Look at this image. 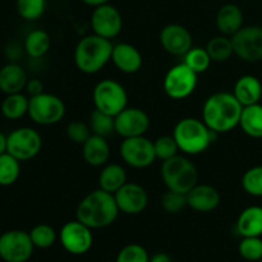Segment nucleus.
Masks as SVG:
<instances>
[{
	"label": "nucleus",
	"mask_w": 262,
	"mask_h": 262,
	"mask_svg": "<svg viewBox=\"0 0 262 262\" xmlns=\"http://www.w3.org/2000/svg\"><path fill=\"white\" fill-rule=\"evenodd\" d=\"M243 106L233 92H216L202 106V120L216 135L227 133L239 125Z\"/></svg>",
	"instance_id": "f257e3e1"
},
{
	"label": "nucleus",
	"mask_w": 262,
	"mask_h": 262,
	"mask_svg": "<svg viewBox=\"0 0 262 262\" xmlns=\"http://www.w3.org/2000/svg\"><path fill=\"white\" fill-rule=\"evenodd\" d=\"M119 212L114 194L99 188L81 200L76 210V219L92 230L102 229L110 227Z\"/></svg>",
	"instance_id": "f03ea898"
},
{
	"label": "nucleus",
	"mask_w": 262,
	"mask_h": 262,
	"mask_svg": "<svg viewBox=\"0 0 262 262\" xmlns=\"http://www.w3.org/2000/svg\"><path fill=\"white\" fill-rule=\"evenodd\" d=\"M113 48L112 40L95 33L84 36L74 49V64L84 74L99 73L112 60Z\"/></svg>",
	"instance_id": "7ed1b4c3"
},
{
	"label": "nucleus",
	"mask_w": 262,
	"mask_h": 262,
	"mask_svg": "<svg viewBox=\"0 0 262 262\" xmlns=\"http://www.w3.org/2000/svg\"><path fill=\"white\" fill-rule=\"evenodd\" d=\"M171 136L177 141L179 151L186 155H200L210 147L217 135L202 119L183 118L176 124Z\"/></svg>",
	"instance_id": "20e7f679"
},
{
	"label": "nucleus",
	"mask_w": 262,
	"mask_h": 262,
	"mask_svg": "<svg viewBox=\"0 0 262 262\" xmlns=\"http://www.w3.org/2000/svg\"><path fill=\"white\" fill-rule=\"evenodd\" d=\"M161 179L166 189L187 194L199 183V171L186 156L176 155L161 164Z\"/></svg>",
	"instance_id": "39448f33"
},
{
	"label": "nucleus",
	"mask_w": 262,
	"mask_h": 262,
	"mask_svg": "<svg viewBox=\"0 0 262 262\" xmlns=\"http://www.w3.org/2000/svg\"><path fill=\"white\" fill-rule=\"evenodd\" d=\"M95 109L115 117L128 106V94L124 86L115 79H101L92 91Z\"/></svg>",
	"instance_id": "423d86ee"
},
{
	"label": "nucleus",
	"mask_w": 262,
	"mask_h": 262,
	"mask_svg": "<svg viewBox=\"0 0 262 262\" xmlns=\"http://www.w3.org/2000/svg\"><path fill=\"white\" fill-rule=\"evenodd\" d=\"M66 115V104L59 96L48 92L30 97L28 117L38 125H54Z\"/></svg>",
	"instance_id": "0eeeda50"
},
{
	"label": "nucleus",
	"mask_w": 262,
	"mask_h": 262,
	"mask_svg": "<svg viewBox=\"0 0 262 262\" xmlns=\"http://www.w3.org/2000/svg\"><path fill=\"white\" fill-rule=\"evenodd\" d=\"M199 83V74L184 63L173 66L163 81V89L165 94L173 100H184L191 96Z\"/></svg>",
	"instance_id": "6e6552de"
},
{
	"label": "nucleus",
	"mask_w": 262,
	"mask_h": 262,
	"mask_svg": "<svg viewBox=\"0 0 262 262\" xmlns=\"http://www.w3.org/2000/svg\"><path fill=\"white\" fill-rule=\"evenodd\" d=\"M42 147V138L36 129L20 127L8 135L7 152L19 161H28L36 158Z\"/></svg>",
	"instance_id": "1a4fd4ad"
},
{
	"label": "nucleus",
	"mask_w": 262,
	"mask_h": 262,
	"mask_svg": "<svg viewBox=\"0 0 262 262\" xmlns=\"http://www.w3.org/2000/svg\"><path fill=\"white\" fill-rule=\"evenodd\" d=\"M35 246L30 232L14 229L0 235V258L5 262H27L32 256Z\"/></svg>",
	"instance_id": "9d476101"
},
{
	"label": "nucleus",
	"mask_w": 262,
	"mask_h": 262,
	"mask_svg": "<svg viewBox=\"0 0 262 262\" xmlns=\"http://www.w3.org/2000/svg\"><path fill=\"white\" fill-rule=\"evenodd\" d=\"M119 154L127 165L135 169H145L156 160L154 142L145 136L123 138Z\"/></svg>",
	"instance_id": "9b49d317"
},
{
	"label": "nucleus",
	"mask_w": 262,
	"mask_h": 262,
	"mask_svg": "<svg viewBox=\"0 0 262 262\" xmlns=\"http://www.w3.org/2000/svg\"><path fill=\"white\" fill-rule=\"evenodd\" d=\"M234 55L247 63L262 60V27L261 26H243L232 36Z\"/></svg>",
	"instance_id": "f8f14e48"
},
{
	"label": "nucleus",
	"mask_w": 262,
	"mask_h": 262,
	"mask_svg": "<svg viewBox=\"0 0 262 262\" xmlns=\"http://www.w3.org/2000/svg\"><path fill=\"white\" fill-rule=\"evenodd\" d=\"M59 239L64 250L74 256L84 255L94 245L92 229L77 219L71 220L61 227Z\"/></svg>",
	"instance_id": "ddd939ff"
},
{
	"label": "nucleus",
	"mask_w": 262,
	"mask_h": 262,
	"mask_svg": "<svg viewBox=\"0 0 262 262\" xmlns=\"http://www.w3.org/2000/svg\"><path fill=\"white\" fill-rule=\"evenodd\" d=\"M91 28L95 35L112 40L123 28V17L119 10L112 4H104L94 8L91 14Z\"/></svg>",
	"instance_id": "4468645a"
},
{
	"label": "nucleus",
	"mask_w": 262,
	"mask_h": 262,
	"mask_svg": "<svg viewBox=\"0 0 262 262\" xmlns=\"http://www.w3.org/2000/svg\"><path fill=\"white\" fill-rule=\"evenodd\" d=\"M115 133L122 138L145 136L150 128V117L140 107L127 106L114 117Z\"/></svg>",
	"instance_id": "2eb2a0df"
},
{
	"label": "nucleus",
	"mask_w": 262,
	"mask_h": 262,
	"mask_svg": "<svg viewBox=\"0 0 262 262\" xmlns=\"http://www.w3.org/2000/svg\"><path fill=\"white\" fill-rule=\"evenodd\" d=\"M159 41L161 48L173 56H184L193 48L191 32L178 23H170L163 27L159 35Z\"/></svg>",
	"instance_id": "dca6fc26"
},
{
	"label": "nucleus",
	"mask_w": 262,
	"mask_h": 262,
	"mask_svg": "<svg viewBox=\"0 0 262 262\" xmlns=\"http://www.w3.org/2000/svg\"><path fill=\"white\" fill-rule=\"evenodd\" d=\"M118 209L125 215H138L148 205L147 191L138 183H127L114 193Z\"/></svg>",
	"instance_id": "f3484780"
},
{
	"label": "nucleus",
	"mask_w": 262,
	"mask_h": 262,
	"mask_svg": "<svg viewBox=\"0 0 262 262\" xmlns=\"http://www.w3.org/2000/svg\"><path fill=\"white\" fill-rule=\"evenodd\" d=\"M222 197L219 191L210 184L197 183L191 191L187 193V205L189 209L201 214L214 211L220 205Z\"/></svg>",
	"instance_id": "a211bd4d"
},
{
	"label": "nucleus",
	"mask_w": 262,
	"mask_h": 262,
	"mask_svg": "<svg viewBox=\"0 0 262 262\" xmlns=\"http://www.w3.org/2000/svg\"><path fill=\"white\" fill-rule=\"evenodd\" d=\"M112 61L122 73H137L143 63L142 54L136 46L128 42L115 43L112 53Z\"/></svg>",
	"instance_id": "6ab92c4d"
},
{
	"label": "nucleus",
	"mask_w": 262,
	"mask_h": 262,
	"mask_svg": "<svg viewBox=\"0 0 262 262\" xmlns=\"http://www.w3.org/2000/svg\"><path fill=\"white\" fill-rule=\"evenodd\" d=\"M27 73L18 63H8L0 68V91L5 95L22 92L27 84Z\"/></svg>",
	"instance_id": "aec40b11"
},
{
	"label": "nucleus",
	"mask_w": 262,
	"mask_h": 262,
	"mask_svg": "<svg viewBox=\"0 0 262 262\" xmlns=\"http://www.w3.org/2000/svg\"><path fill=\"white\" fill-rule=\"evenodd\" d=\"M82 156L89 165L94 168L106 165L110 159V146L106 138L91 135L82 145Z\"/></svg>",
	"instance_id": "412c9836"
},
{
	"label": "nucleus",
	"mask_w": 262,
	"mask_h": 262,
	"mask_svg": "<svg viewBox=\"0 0 262 262\" xmlns=\"http://www.w3.org/2000/svg\"><path fill=\"white\" fill-rule=\"evenodd\" d=\"M233 95L242 106L258 104L262 99V83L260 79L251 74L239 77L234 83Z\"/></svg>",
	"instance_id": "4be33fe9"
},
{
	"label": "nucleus",
	"mask_w": 262,
	"mask_h": 262,
	"mask_svg": "<svg viewBox=\"0 0 262 262\" xmlns=\"http://www.w3.org/2000/svg\"><path fill=\"white\" fill-rule=\"evenodd\" d=\"M245 15L238 5L225 4L219 9L216 14V27L222 35L232 37L243 27Z\"/></svg>",
	"instance_id": "5701e85b"
},
{
	"label": "nucleus",
	"mask_w": 262,
	"mask_h": 262,
	"mask_svg": "<svg viewBox=\"0 0 262 262\" xmlns=\"http://www.w3.org/2000/svg\"><path fill=\"white\" fill-rule=\"evenodd\" d=\"M235 229L242 238L262 237V206L246 207L238 216Z\"/></svg>",
	"instance_id": "b1692460"
},
{
	"label": "nucleus",
	"mask_w": 262,
	"mask_h": 262,
	"mask_svg": "<svg viewBox=\"0 0 262 262\" xmlns=\"http://www.w3.org/2000/svg\"><path fill=\"white\" fill-rule=\"evenodd\" d=\"M127 183V171L119 164H106L99 174V187L114 194Z\"/></svg>",
	"instance_id": "393cba45"
},
{
	"label": "nucleus",
	"mask_w": 262,
	"mask_h": 262,
	"mask_svg": "<svg viewBox=\"0 0 262 262\" xmlns=\"http://www.w3.org/2000/svg\"><path fill=\"white\" fill-rule=\"evenodd\" d=\"M238 127L248 137L262 138V105L260 102L243 107Z\"/></svg>",
	"instance_id": "a878e982"
},
{
	"label": "nucleus",
	"mask_w": 262,
	"mask_h": 262,
	"mask_svg": "<svg viewBox=\"0 0 262 262\" xmlns=\"http://www.w3.org/2000/svg\"><path fill=\"white\" fill-rule=\"evenodd\" d=\"M28 105L30 97L22 92L5 95L4 100L0 102V113L8 120H18L28 114Z\"/></svg>",
	"instance_id": "bb28decb"
},
{
	"label": "nucleus",
	"mask_w": 262,
	"mask_h": 262,
	"mask_svg": "<svg viewBox=\"0 0 262 262\" xmlns=\"http://www.w3.org/2000/svg\"><path fill=\"white\" fill-rule=\"evenodd\" d=\"M51 46V38L46 31L33 30L26 36L25 51L31 58H42Z\"/></svg>",
	"instance_id": "cd10ccee"
},
{
	"label": "nucleus",
	"mask_w": 262,
	"mask_h": 262,
	"mask_svg": "<svg viewBox=\"0 0 262 262\" xmlns=\"http://www.w3.org/2000/svg\"><path fill=\"white\" fill-rule=\"evenodd\" d=\"M205 49L209 53L211 60L216 61V63H223V61L229 60L234 55L232 38L225 35H219L212 37L207 42Z\"/></svg>",
	"instance_id": "c85d7f7f"
},
{
	"label": "nucleus",
	"mask_w": 262,
	"mask_h": 262,
	"mask_svg": "<svg viewBox=\"0 0 262 262\" xmlns=\"http://www.w3.org/2000/svg\"><path fill=\"white\" fill-rule=\"evenodd\" d=\"M20 176V161L5 152L0 155V186H13Z\"/></svg>",
	"instance_id": "c756f323"
},
{
	"label": "nucleus",
	"mask_w": 262,
	"mask_h": 262,
	"mask_svg": "<svg viewBox=\"0 0 262 262\" xmlns=\"http://www.w3.org/2000/svg\"><path fill=\"white\" fill-rule=\"evenodd\" d=\"M89 125L91 128L92 135H97L106 138L113 133H115L114 117L104 112H100L97 109L92 110V113L90 114Z\"/></svg>",
	"instance_id": "7c9ffc66"
},
{
	"label": "nucleus",
	"mask_w": 262,
	"mask_h": 262,
	"mask_svg": "<svg viewBox=\"0 0 262 262\" xmlns=\"http://www.w3.org/2000/svg\"><path fill=\"white\" fill-rule=\"evenodd\" d=\"M30 237L35 248H40V250L53 247L54 243L58 239L55 229L49 224H37L33 227L30 232Z\"/></svg>",
	"instance_id": "2f4dec72"
},
{
	"label": "nucleus",
	"mask_w": 262,
	"mask_h": 262,
	"mask_svg": "<svg viewBox=\"0 0 262 262\" xmlns=\"http://www.w3.org/2000/svg\"><path fill=\"white\" fill-rule=\"evenodd\" d=\"M183 63L186 64L189 69H192L194 73L201 74L209 69L212 60L211 58H210L209 53L206 51V49L192 48L191 50L184 55Z\"/></svg>",
	"instance_id": "473e14b6"
},
{
	"label": "nucleus",
	"mask_w": 262,
	"mask_h": 262,
	"mask_svg": "<svg viewBox=\"0 0 262 262\" xmlns=\"http://www.w3.org/2000/svg\"><path fill=\"white\" fill-rule=\"evenodd\" d=\"M242 187L250 196L262 197V165L253 166L243 174Z\"/></svg>",
	"instance_id": "72a5a7b5"
},
{
	"label": "nucleus",
	"mask_w": 262,
	"mask_h": 262,
	"mask_svg": "<svg viewBox=\"0 0 262 262\" xmlns=\"http://www.w3.org/2000/svg\"><path fill=\"white\" fill-rule=\"evenodd\" d=\"M238 252L246 261L258 262L262 258V239L261 237H245L239 242Z\"/></svg>",
	"instance_id": "f704fd0d"
},
{
	"label": "nucleus",
	"mask_w": 262,
	"mask_h": 262,
	"mask_svg": "<svg viewBox=\"0 0 262 262\" xmlns=\"http://www.w3.org/2000/svg\"><path fill=\"white\" fill-rule=\"evenodd\" d=\"M17 12L23 19L36 20L42 17L46 9V0H17Z\"/></svg>",
	"instance_id": "c9c22d12"
},
{
	"label": "nucleus",
	"mask_w": 262,
	"mask_h": 262,
	"mask_svg": "<svg viewBox=\"0 0 262 262\" xmlns=\"http://www.w3.org/2000/svg\"><path fill=\"white\" fill-rule=\"evenodd\" d=\"M154 148H155L156 159L161 161L174 158L179 152V147L173 136H161V137L156 138L154 141Z\"/></svg>",
	"instance_id": "e433bc0d"
},
{
	"label": "nucleus",
	"mask_w": 262,
	"mask_h": 262,
	"mask_svg": "<svg viewBox=\"0 0 262 262\" xmlns=\"http://www.w3.org/2000/svg\"><path fill=\"white\" fill-rule=\"evenodd\" d=\"M117 262H150V255L143 246L130 243L124 246L118 253Z\"/></svg>",
	"instance_id": "4c0bfd02"
},
{
	"label": "nucleus",
	"mask_w": 262,
	"mask_h": 262,
	"mask_svg": "<svg viewBox=\"0 0 262 262\" xmlns=\"http://www.w3.org/2000/svg\"><path fill=\"white\" fill-rule=\"evenodd\" d=\"M187 194L179 193L168 189L161 197V207L168 214H178L184 207H187Z\"/></svg>",
	"instance_id": "58836bf2"
},
{
	"label": "nucleus",
	"mask_w": 262,
	"mask_h": 262,
	"mask_svg": "<svg viewBox=\"0 0 262 262\" xmlns=\"http://www.w3.org/2000/svg\"><path fill=\"white\" fill-rule=\"evenodd\" d=\"M67 137L76 145H83L90 136L92 135L91 128H90L89 123H84L82 120H73L67 125Z\"/></svg>",
	"instance_id": "ea45409f"
},
{
	"label": "nucleus",
	"mask_w": 262,
	"mask_h": 262,
	"mask_svg": "<svg viewBox=\"0 0 262 262\" xmlns=\"http://www.w3.org/2000/svg\"><path fill=\"white\" fill-rule=\"evenodd\" d=\"M26 92L30 97L36 96V95H40L43 92V84L40 79L37 78H31L27 81V84H26Z\"/></svg>",
	"instance_id": "a19ab883"
},
{
	"label": "nucleus",
	"mask_w": 262,
	"mask_h": 262,
	"mask_svg": "<svg viewBox=\"0 0 262 262\" xmlns=\"http://www.w3.org/2000/svg\"><path fill=\"white\" fill-rule=\"evenodd\" d=\"M150 262H173L170 256L165 252H158L150 257Z\"/></svg>",
	"instance_id": "79ce46f5"
},
{
	"label": "nucleus",
	"mask_w": 262,
	"mask_h": 262,
	"mask_svg": "<svg viewBox=\"0 0 262 262\" xmlns=\"http://www.w3.org/2000/svg\"><path fill=\"white\" fill-rule=\"evenodd\" d=\"M110 0H82V3H84L86 5H89V7H92V8H96V7H100V5H104V4H107Z\"/></svg>",
	"instance_id": "37998d69"
},
{
	"label": "nucleus",
	"mask_w": 262,
	"mask_h": 262,
	"mask_svg": "<svg viewBox=\"0 0 262 262\" xmlns=\"http://www.w3.org/2000/svg\"><path fill=\"white\" fill-rule=\"evenodd\" d=\"M7 142H8V136L0 130V155L7 152Z\"/></svg>",
	"instance_id": "c03bdc74"
},
{
	"label": "nucleus",
	"mask_w": 262,
	"mask_h": 262,
	"mask_svg": "<svg viewBox=\"0 0 262 262\" xmlns=\"http://www.w3.org/2000/svg\"><path fill=\"white\" fill-rule=\"evenodd\" d=\"M105 262H117L115 260H107V261H105Z\"/></svg>",
	"instance_id": "a18cd8bd"
},
{
	"label": "nucleus",
	"mask_w": 262,
	"mask_h": 262,
	"mask_svg": "<svg viewBox=\"0 0 262 262\" xmlns=\"http://www.w3.org/2000/svg\"><path fill=\"white\" fill-rule=\"evenodd\" d=\"M258 262H262V258H261V260H260V261H258Z\"/></svg>",
	"instance_id": "49530a36"
}]
</instances>
